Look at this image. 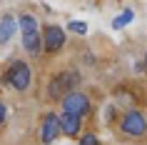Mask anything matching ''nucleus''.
Here are the masks:
<instances>
[{
    "label": "nucleus",
    "mask_w": 147,
    "mask_h": 145,
    "mask_svg": "<svg viewBox=\"0 0 147 145\" xmlns=\"http://www.w3.org/2000/svg\"><path fill=\"white\" fill-rule=\"evenodd\" d=\"M30 80H32V73H30V65L25 60H10L5 75H3V83L13 88L15 93H25L30 88Z\"/></svg>",
    "instance_id": "7ed1b4c3"
},
{
    "label": "nucleus",
    "mask_w": 147,
    "mask_h": 145,
    "mask_svg": "<svg viewBox=\"0 0 147 145\" xmlns=\"http://www.w3.org/2000/svg\"><path fill=\"white\" fill-rule=\"evenodd\" d=\"M78 80H80V75L75 70H62L57 75H53L50 78V85H47V98L50 100H62L70 90H75Z\"/></svg>",
    "instance_id": "20e7f679"
},
{
    "label": "nucleus",
    "mask_w": 147,
    "mask_h": 145,
    "mask_svg": "<svg viewBox=\"0 0 147 145\" xmlns=\"http://www.w3.org/2000/svg\"><path fill=\"white\" fill-rule=\"evenodd\" d=\"M70 30H72V33H80V35H85V33H87V25L82 23V20H72V23H70Z\"/></svg>",
    "instance_id": "9b49d317"
},
{
    "label": "nucleus",
    "mask_w": 147,
    "mask_h": 145,
    "mask_svg": "<svg viewBox=\"0 0 147 145\" xmlns=\"http://www.w3.org/2000/svg\"><path fill=\"white\" fill-rule=\"evenodd\" d=\"M15 25H18V20H15L13 13H5L3 15V20H0V45L10 43V38L15 35Z\"/></svg>",
    "instance_id": "1a4fd4ad"
},
{
    "label": "nucleus",
    "mask_w": 147,
    "mask_h": 145,
    "mask_svg": "<svg viewBox=\"0 0 147 145\" xmlns=\"http://www.w3.org/2000/svg\"><path fill=\"white\" fill-rule=\"evenodd\" d=\"M132 18H135V13H132V10H125V13H122L120 18H115V23H112V25H115L117 30H120V28H125V25L130 23Z\"/></svg>",
    "instance_id": "9d476101"
},
{
    "label": "nucleus",
    "mask_w": 147,
    "mask_h": 145,
    "mask_svg": "<svg viewBox=\"0 0 147 145\" xmlns=\"http://www.w3.org/2000/svg\"><path fill=\"white\" fill-rule=\"evenodd\" d=\"M60 135H62L60 133V118L55 113H45L42 120H40V140H42V145H53Z\"/></svg>",
    "instance_id": "0eeeda50"
},
{
    "label": "nucleus",
    "mask_w": 147,
    "mask_h": 145,
    "mask_svg": "<svg viewBox=\"0 0 147 145\" xmlns=\"http://www.w3.org/2000/svg\"><path fill=\"white\" fill-rule=\"evenodd\" d=\"M40 38H42V53H60L65 48V30L60 25H42L40 28Z\"/></svg>",
    "instance_id": "423d86ee"
},
{
    "label": "nucleus",
    "mask_w": 147,
    "mask_h": 145,
    "mask_svg": "<svg viewBox=\"0 0 147 145\" xmlns=\"http://www.w3.org/2000/svg\"><path fill=\"white\" fill-rule=\"evenodd\" d=\"M145 65H147V55H145Z\"/></svg>",
    "instance_id": "4468645a"
},
{
    "label": "nucleus",
    "mask_w": 147,
    "mask_h": 145,
    "mask_svg": "<svg viewBox=\"0 0 147 145\" xmlns=\"http://www.w3.org/2000/svg\"><path fill=\"white\" fill-rule=\"evenodd\" d=\"M60 118V133L65 138H75L82 133V118L80 115H72V113H62V115H57Z\"/></svg>",
    "instance_id": "6e6552de"
},
{
    "label": "nucleus",
    "mask_w": 147,
    "mask_h": 145,
    "mask_svg": "<svg viewBox=\"0 0 147 145\" xmlns=\"http://www.w3.org/2000/svg\"><path fill=\"white\" fill-rule=\"evenodd\" d=\"M18 25H20V33H23V48H25V53L32 55V58L42 55V38H40V23H38V18L25 10V13L18 15Z\"/></svg>",
    "instance_id": "f257e3e1"
},
{
    "label": "nucleus",
    "mask_w": 147,
    "mask_h": 145,
    "mask_svg": "<svg viewBox=\"0 0 147 145\" xmlns=\"http://www.w3.org/2000/svg\"><path fill=\"white\" fill-rule=\"evenodd\" d=\"M117 130L122 138H130V140H142L147 135V115L137 108H130L120 115L117 120Z\"/></svg>",
    "instance_id": "f03ea898"
},
{
    "label": "nucleus",
    "mask_w": 147,
    "mask_h": 145,
    "mask_svg": "<svg viewBox=\"0 0 147 145\" xmlns=\"http://www.w3.org/2000/svg\"><path fill=\"white\" fill-rule=\"evenodd\" d=\"M80 145H100V140L92 135V133H87V135H82L80 138Z\"/></svg>",
    "instance_id": "f8f14e48"
},
{
    "label": "nucleus",
    "mask_w": 147,
    "mask_h": 145,
    "mask_svg": "<svg viewBox=\"0 0 147 145\" xmlns=\"http://www.w3.org/2000/svg\"><path fill=\"white\" fill-rule=\"evenodd\" d=\"M60 103H62V113H72V115H80V118H85V115L90 113V108H92L90 98H87L82 90H78V88L70 90Z\"/></svg>",
    "instance_id": "39448f33"
},
{
    "label": "nucleus",
    "mask_w": 147,
    "mask_h": 145,
    "mask_svg": "<svg viewBox=\"0 0 147 145\" xmlns=\"http://www.w3.org/2000/svg\"><path fill=\"white\" fill-rule=\"evenodd\" d=\"M3 125H5V105L0 103V128H3Z\"/></svg>",
    "instance_id": "ddd939ff"
}]
</instances>
